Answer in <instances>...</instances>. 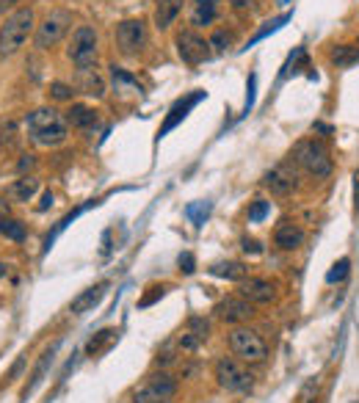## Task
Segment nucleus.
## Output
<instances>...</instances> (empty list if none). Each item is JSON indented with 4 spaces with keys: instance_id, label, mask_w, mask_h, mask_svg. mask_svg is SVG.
Masks as SVG:
<instances>
[{
    "instance_id": "1",
    "label": "nucleus",
    "mask_w": 359,
    "mask_h": 403,
    "mask_svg": "<svg viewBox=\"0 0 359 403\" xmlns=\"http://www.w3.org/2000/svg\"><path fill=\"white\" fill-rule=\"evenodd\" d=\"M25 133L39 146H58L67 141V119L55 108H36L25 116Z\"/></svg>"
},
{
    "instance_id": "2",
    "label": "nucleus",
    "mask_w": 359,
    "mask_h": 403,
    "mask_svg": "<svg viewBox=\"0 0 359 403\" xmlns=\"http://www.w3.org/2000/svg\"><path fill=\"white\" fill-rule=\"evenodd\" d=\"M290 160H293V166L304 169V172L315 179H326L332 175V169H334L326 144L318 141V138H304V141H299V144L293 146V152H290Z\"/></svg>"
},
{
    "instance_id": "3",
    "label": "nucleus",
    "mask_w": 359,
    "mask_h": 403,
    "mask_svg": "<svg viewBox=\"0 0 359 403\" xmlns=\"http://www.w3.org/2000/svg\"><path fill=\"white\" fill-rule=\"evenodd\" d=\"M34 31V8H17L0 25V55H14Z\"/></svg>"
},
{
    "instance_id": "4",
    "label": "nucleus",
    "mask_w": 359,
    "mask_h": 403,
    "mask_svg": "<svg viewBox=\"0 0 359 403\" xmlns=\"http://www.w3.org/2000/svg\"><path fill=\"white\" fill-rule=\"evenodd\" d=\"M229 351L246 364H263L269 359V346L255 329H232L229 332Z\"/></svg>"
},
{
    "instance_id": "5",
    "label": "nucleus",
    "mask_w": 359,
    "mask_h": 403,
    "mask_svg": "<svg viewBox=\"0 0 359 403\" xmlns=\"http://www.w3.org/2000/svg\"><path fill=\"white\" fill-rule=\"evenodd\" d=\"M213 376H216L219 387L226 390V392H249L252 384H255V376H252L243 364H238L235 359H229V357L216 359Z\"/></svg>"
},
{
    "instance_id": "6",
    "label": "nucleus",
    "mask_w": 359,
    "mask_h": 403,
    "mask_svg": "<svg viewBox=\"0 0 359 403\" xmlns=\"http://www.w3.org/2000/svg\"><path fill=\"white\" fill-rule=\"evenodd\" d=\"M67 55H69V61L78 69H91L97 64V31L91 25H81L72 34V42L67 47Z\"/></svg>"
},
{
    "instance_id": "7",
    "label": "nucleus",
    "mask_w": 359,
    "mask_h": 403,
    "mask_svg": "<svg viewBox=\"0 0 359 403\" xmlns=\"http://www.w3.org/2000/svg\"><path fill=\"white\" fill-rule=\"evenodd\" d=\"M72 25V14L64 11V8H55L45 17V22L36 28V36H34V45L39 50H47V47L58 45L64 39V34L69 31Z\"/></svg>"
},
{
    "instance_id": "8",
    "label": "nucleus",
    "mask_w": 359,
    "mask_h": 403,
    "mask_svg": "<svg viewBox=\"0 0 359 403\" xmlns=\"http://www.w3.org/2000/svg\"><path fill=\"white\" fill-rule=\"evenodd\" d=\"M114 39H116V47L125 55L141 53L144 45H147V25H144V20H122L116 25V31H114Z\"/></svg>"
},
{
    "instance_id": "9",
    "label": "nucleus",
    "mask_w": 359,
    "mask_h": 403,
    "mask_svg": "<svg viewBox=\"0 0 359 403\" xmlns=\"http://www.w3.org/2000/svg\"><path fill=\"white\" fill-rule=\"evenodd\" d=\"M263 185L269 188L273 196H287V193H293V191L299 188V172L293 169V160H290V163H279V166H273L271 172H266Z\"/></svg>"
},
{
    "instance_id": "10",
    "label": "nucleus",
    "mask_w": 359,
    "mask_h": 403,
    "mask_svg": "<svg viewBox=\"0 0 359 403\" xmlns=\"http://www.w3.org/2000/svg\"><path fill=\"white\" fill-rule=\"evenodd\" d=\"M177 55L185 64L196 67L210 58V42H205L196 31H182L177 36Z\"/></svg>"
},
{
    "instance_id": "11",
    "label": "nucleus",
    "mask_w": 359,
    "mask_h": 403,
    "mask_svg": "<svg viewBox=\"0 0 359 403\" xmlns=\"http://www.w3.org/2000/svg\"><path fill=\"white\" fill-rule=\"evenodd\" d=\"M238 296H243L252 304H271L276 301V285L260 276H246L238 282Z\"/></svg>"
},
{
    "instance_id": "12",
    "label": "nucleus",
    "mask_w": 359,
    "mask_h": 403,
    "mask_svg": "<svg viewBox=\"0 0 359 403\" xmlns=\"http://www.w3.org/2000/svg\"><path fill=\"white\" fill-rule=\"evenodd\" d=\"M216 315L224 323H243V320H249L255 315V304L246 301L243 296H226V299H222L216 304Z\"/></svg>"
},
{
    "instance_id": "13",
    "label": "nucleus",
    "mask_w": 359,
    "mask_h": 403,
    "mask_svg": "<svg viewBox=\"0 0 359 403\" xmlns=\"http://www.w3.org/2000/svg\"><path fill=\"white\" fill-rule=\"evenodd\" d=\"M205 100V91H194V94H188V97H182L175 102V108L169 111V116H166V122L161 125V130H158V138H163V135L169 133V130H175L180 122L188 116V111L194 108V105H199Z\"/></svg>"
},
{
    "instance_id": "14",
    "label": "nucleus",
    "mask_w": 359,
    "mask_h": 403,
    "mask_svg": "<svg viewBox=\"0 0 359 403\" xmlns=\"http://www.w3.org/2000/svg\"><path fill=\"white\" fill-rule=\"evenodd\" d=\"M304 229L293 221H282V224L273 229V246L282 249V252H296L304 246Z\"/></svg>"
},
{
    "instance_id": "15",
    "label": "nucleus",
    "mask_w": 359,
    "mask_h": 403,
    "mask_svg": "<svg viewBox=\"0 0 359 403\" xmlns=\"http://www.w3.org/2000/svg\"><path fill=\"white\" fill-rule=\"evenodd\" d=\"M105 293H108V282H100V285H94V287H89V290H83V293L69 304V313L72 315L91 313V310L105 299Z\"/></svg>"
},
{
    "instance_id": "16",
    "label": "nucleus",
    "mask_w": 359,
    "mask_h": 403,
    "mask_svg": "<svg viewBox=\"0 0 359 403\" xmlns=\"http://www.w3.org/2000/svg\"><path fill=\"white\" fill-rule=\"evenodd\" d=\"M39 191V179L31 177V175H22L20 179H14L8 188H6V196L11 202H31Z\"/></svg>"
},
{
    "instance_id": "17",
    "label": "nucleus",
    "mask_w": 359,
    "mask_h": 403,
    "mask_svg": "<svg viewBox=\"0 0 359 403\" xmlns=\"http://www.w3.org/2000/svg\"><path fill=\"white\" fill-rule=\"evenodd\" d=\"M219 14V0H194L191 3V25L194 28H205L216 20Z\"/></svg>"
},
{
    "instance_id": "18",
    "label": "nucleus",
    "mask_w": 359,
    "mask_h": 403,
    "mask_svg": "<svg viewBox=\"0 0 359 403\" xmlns=\"http://www.w3.org/2000/svg\"><path fill=\"white\" fill-rule=\"evenodd\" d=\"M64 119L75 130H91L97 125V111H91L89 105H69V111H67Z\"/></svg>"
},
{
    "instance_id": "19",
    "label": "nucleus",
    "mask_w": 359,
    "mask_h": 403,
    "mask_svg": "<svg viewBox=\"0 0 359 403\" xmlns=\"http://www.w3.org/2000/svg\"><path fill=\"white\" fill-rule=\"evenodd\" d=\"M180 11H182V0H158V6H155V25L161 31H166L169 25H175Z\"/></svg>"
},
{
    "instance_id": "20",
    "label": "nucleus",
    "mask_w": 359,
    "mask_h": 403,
    "mask_svg": "<svg viewBox=\"0 0 359 403\" xmlns=\"http://www.w3.org/2000/svg\"><path fill=\"white\" fill-rule=\"evenodd\" d=\"M210 273L219 276V279H229V282H241L249 276V268L243 263H235V260H226V263H216L210 266Z\"/></svg>"
},
{
    "instance_id": "21",
    "label": "nucleus",
    "mask_w": 359,
    "mask_h": 403,
    "mask_svg": "<svg viewBox=\"0 0 359 403\" xmlns=\"http://www.w3.org/2000/svg\"><path fill=\"white\" fill-rule=\"evenodd\" d=\"M0 235H3L6 240L22 243V240L28 238V229H25L22 221H17V219H11V216H3V219H0Z\"/></svg>"
},
{
    "instance_id": "22",
    "label": "nucleus",
    "mask_w": 359,
    "mask_h": 403,
    "mask_svg": "<svg viewBox=\"0 0 359 403\" xmlns=\"http://www.w3.org/2000/svg\"><path fill=\"white\" fill-rule=\"evenodd\" d=\"M332 64L334 67H340V69H346V67H354L359 64V47L354 45H337L332 50Z\"/></svg>"
},
{
    "instance_id": "23",
    "label": "nucleus",
    "mask_w": 359,
    "mask_h": 403,
    "mask_svg": "<svg viewBox=\"0 0 359 403\" xmlns=\"http://www.w3.org/2000/svg\"><path fill=\"white\" fill-rule=\"evenodd\" d=\"M133 403H172V398L169 395H163L155 384H144V387H138L133 392Z\"/></svg>"
},
{
    "instance_id": "24",
    "label": "nucleus",
    "mask_w": 359,
    "mask_h": 403,
    "mask_svg": "<svg viewBox=\"0 0 359 403\" xmlns=\"http://www.w3.org/2000/svg\"><path fill=\"white\" fill-rule=\"evenodd\" d=\"M78 72H81V78H83L81 89L86 91V94H94V97H102V94H105V83H102V78H100L94 69H78Z\"/></svg>"
},
{
    "instance_id": "25",
    "label": "nucleus",
    "mask_w": 359,
    "mask_h": 403,
    "mask_svg": "<svg viewBox=\"0 0 359 403\" xmlns=\"http://www.w3.org/2000/svg\"><path fill=\"white\" fill-rule=\"evenodd\" d=\"M318 398H320V376H313V378H307L302 384V390L296 395V403H318Z\"/></svg>"
},
{
    "instance_id": "26",
    "label": "nucleus",
    "mask_w": 359,
    "mask_h": 403,
    "mask_svg": "<svg viewBox=\"0 0 359 403\" xmlns=\"http://www.w3.org/2000/svg\"><path fill=\"white\" fill-rule=\"evenodd\" d=\"M111 340H116V332L114 329H102L97 337H91L89 346H86V351H89V357H94V354H100L102 348H105V343H111Z\"/></svg>"
},
{
    "instance_id": "27",
    "label": "nucleus",
    "mask_w": 359,
    "mask_h": 403,
    "mask_svg": "<svg viewBox=\"0 0 359 403\" xmlns=\"http://www.w3.org/2000/svg\"><path fill=\"white\" fill-rule=\"evenodd\" d=\"M55 348H58V346H53L50 351H45V354H42V359H39V364H36V370H34V376H31V384H28V390H25V392H34V387H36V384L42 381V376H45V370H47V364L53 362V354H55Z\"/></svg>"
},
{
    "instance_id": "28",
    "label": "nucleus",
    "mask_w": 359,
    "mask_h": 403,
    "mask_svg": "<svg viewBox=\"0 0 359 403\" xmlns=\"http://www.w3.org/2000/svg\"><path fill=\"white\" fill-rule=\"evenodd\" d=\"M348 271H351V260H348V257H343V260H337V263L332 266V271L326 273V282H329V285H337V282H346Z\"/></svg>"
},
{
    "instance_id": "29",
    "label": "nucleus",
    "mask_w": 359,
    "mask_h": 403,
    "mask_svg": "<svg viewBox=\"0 0 359 403\" xmlns=\"http://www.w3.org/2000/svg\"><path fill=\"white\" fill-rule=\"evenodd\" d=\"M271 213V202H266V199H257V202H252V207H249V221L252 224H260L266 216Z\"/></svg>"
},
{
    "instance_id": "30",
    "label": "nucleus",
    "mask_w": 359,
    "mask_h": 403,
    "mask_svg": "<svg viewBox=\"0 0 359 403\" xmlns=\"http://www.w3.org/2000/svg\"><path fill=\"white\" fill-rule=\"evenodd\" d=\"M47 91H50V97H53V100H58V102H69V100H72V94H75V89H72L69 83H61V81H53Z\"/></svg>"
},
{
    "instance_id": "31",
    "label": "nucleus",
    "mask_w": 359,
    "mask_h": 403,
    "mask_svg": "<svg viewBox=\"0 0 359 403\" xmlns=\"http://www.w3.org/2000/svg\"><path fill=\"white\" fill-rule=\"evenodd\" d=\"M188 332H191V334H194L196 340H208V332H210V323H208L205 317H196V315H194V317L188 320Z\"/></svg>"
},
{
    "instance_id": "32",
    "label": "nucleus",
    "mask_w": 359,
    "mask_h": 403,
    "mask_svg": "<svg viewBox=\"0 0 359 403\" xmlns=\"http://www.w3.org/2000/svg\"><path fill=\"white\" fill-rule=\"evenodd\" d=\"M188 216L194 219V224L202 226V224H205V219L210 216V202H199V205H191V207H188Z\"/></svg>"
},
{
    "instance_id": "33",
    "label": "nucleus",
    "mask_w": 359,
    "mask_h": 403,
    "mask_svg": "<svg viewBox=\"0 0 359 403\" xmlns=\"http://www.w3.org/2000/svg\"><path fill=\"white\" fill-rule=\"evenodd\" d=\"M177 263H180V271H182V273H194V271H196V260H194L191 252H182Z\"/></svg>"
},
{
    "instance_id": "34",
    "label": "nucleus",
    "mask_w": 359,
    "mask_h": 403,
    "mask_svg": "<svg viewBox=\"0 0 359 403\" xmlns=\"http://www.w3.org/2000/svg\"><path fill=\"white\" fill-rule=\"evenodd\" d=\"M34 166H36V158H34V155H20V160H17V172H20V175L31 172Z\"/></svg>"
},
{
    "instance_id": "35",
    "label": "nucleus",
    "mask_w": 359,
    "mask_h": 403,
    "mask_svg": "<svg viewBox=\"0 0 359 403\" xmlns=\"http://www.w3.org/2000/svg\"><path fill=\"white\" fill-rule=\"evenodd\" d=\"M210 47H216V50L229 47V34H226V31H216V34L210 36Z\"/></svg>"
},
{
    "instance_id": "36",
    "label": "nucleus",
    "mask_w": 359,
    "mask_h": 403,
    "mask_svg": "<svg viewBox=\"0 0 359 403\" xmlns=\"http://www.w3.org/2000/svg\"><path fill=\"white\" fill-rule=\"evenodd\" d=\"M149 290H152V293H147V296L138 301V307H149V304H155V299H161L166 287H149Z\"/></svg>"
},
{
    "instance_id": "37",
    "label": "nucleus",
    "mask_w": 359,
    "mask_h": 403,
    "mask_svg": "<svg viewBox=\"0 0 359 403\" xmlns=\"http://www.w3.org/2000/svg\"><path fill=\"white\" fill-rule=\"evenodd\" d=\"M199 343H202V340H196L191 332H185V334L180 337V348H185V351H194V348H199Z\"/></svg>"
},
{
    "instance_id": "38",
    "label": "nucleus",
    "mask_w": 359,
    "mask_h": 403,
    "mask_svg": "<svg viewBox=\"0 0 359 403\" xmlns=\"http://www.w3.org/2000/svg\"><path fill=\"white\" fill-rule=\"evenodd\" d=\"M241 246H243V252H246V254H263V246H260L257 240H252V238H243V240H241Z\"/></svg>"
},
{
    "instance_id": "39",
    "label": "nucleus",
    "mask_w": 359,
    "mask_h": 403,
    "mask_svg": "<svg viewBox=\"0 0 359 403\" xmlns=\"http://www.w3.org/2000/svg\"><path fill=\"white\" fill-rule=\"evenodd\" d=\"M252 105H255V75L249 78V97H246V114L252 111Z\"/></svg>"
},
{
    "instance_id": "40",
    "label": "nucleus",
    "mask_w": 359,
    "mask_h": 403,
    "mask_svg": "<svg viewBox=\"0 0 359 403\" xmlns=\"http://www.w3.org/2000/svg\"><path fill=\"white\" fill-rule=\"evenodd\" d=\"M50 205H53V193L45 191V193H42V202H39V207H36V210H39V213H45V210H50Z\"/></svg>"
},
{
    "instance_id": "41",
    "label": "nucleus",
    "mask_w": 359,
    "mask_h": 403,
    "mask_svg": "<svg viewBox=\"0 0 359 403\" xmlns=\"http://www.w3.org/2000/svg\"><path fill=\"white\" fill-rule=\"evenodd\" d=\"M354 205L359 210V172H354Z\"/></svg>"
},
{
    "instance_id": "42",
    "label": "nucleus",
    "mask_w": 359,
    "mask_h": 403,
    "mask_svg": "<svg viewBox=\"0 0 359 403\" xmlns=\"http://www.w3.org/2000/svg\"><path fill=\"white\" fill-rule=\"evenodd\" d=\"M14 3H17V0H0V14H6V11L14 6Z\"/></svg>"
},
{
    "instance_id": "43",
    "label": "nucleus",
    "mask_w": 359,
    "mask_h": 403,
    "mask_svg": "<svg viewBox=\"0 0 359 403\" xmlns=\"http://www.w3.org/2000/svg\"><path fill=\"white\" fill-rule=\"evenodd\" d=\"M3 216H8V202H6V199H0V219H3Z\"/></svg>"
},
{
    "instance_id": "44",
    "label": "nucleus",
    "mask_w": 359,
    "mask_h": 403,
    "mask_svg": "<svg viewBox=\"0 0 359 403\" xmlns=\"http://www.w3.org/2000/svg\"><path fill=\"white\" fill-rule=\"evenodd\" d=\"M313 130H318V133H326V135L332 133V128H329V125H315Z\"/></svg>"
},
{
    "instance_id": "45",
    "label": "nucleus",
    "mask_w": 359,
    "mask_h": 403,
    "mask_svg": "<svg viewBox=\"0 0 359 403\" xmlns=\"http://www.w3.org/2000/svg\"><path fill=\"white\" fill-rule=\"evenodd\" d=\"M6 273H8V266H6V263H0V279H3Z\"/></svg>"
}]
</instances>
